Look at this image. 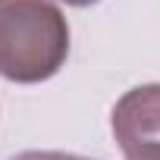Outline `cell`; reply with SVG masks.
<instances>
[{
    "label": "cell",
    "instance_id": "1",
    "mask_svg": "<svg viewBox=\"0 0 160 160\" xmlns=\"http://www.w3.org/2000/svg\"><path fill=\"white\" fill-rule=\"evenodd\" d=\"M69 57V25L50 0H0V75L38 85Z\"/></svg>",
    "mask_w": 160,
    "mask_h": 160
},
{
    "label": "cell",
    "instance_id": "2",
    "mask_svg": "<svg viewBox=\"0 0 160 160\" xmlns=\"http://www.w3.org/2000/svg\"><path fill=\"white\" fill-rule=\"evenodd\" d=\"M110 129L129 160H160V85L126 91L113 107Z\"/></svg>",
    "mask_w": 160,
    "mask_h": 160
},
{
    "label": "cell",
    "instance_id": "3",
    "mask_svg": "<svg viewBox=\"0 0 160 160\" xmlns=\"http://www.w3.org/2000/svg\"><path fill=\"white\" fill-rule=\"evenodd\" d=\"M10 160H91V157H78V154H63V151H22Z\"/></svg>",
    "mask_w": 160,
    "mask_h": 160
},
{
    "label": "cell",
    "instance_id": "4",
    "mask_svg": "<svg viewBox=\"0 0 160 160\" xmlns=\"http://www.w3.org/2000/svg\"><path fill=\"white\" fill-rule=\"evenodd\" d=\"M60 3H66V7H91L98 0H60Z\"/></svg>",
    "mask_w": 160,
    "mask_h": 160
}]
</instances>
